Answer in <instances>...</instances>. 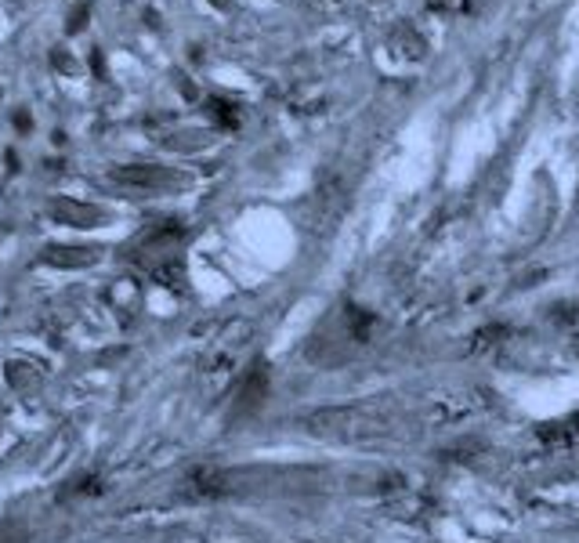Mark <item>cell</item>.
<instances>
[{
  "label": "cell",
  "mask_w": 579,
  "mask_h": 543,
  "mask_svg": "<svg viewBox=\"0 0 579 543\" xmlns=\"http://www.w3.org/2000/svg\"><path fill=\"white\" fill-rule=\"evenodd\" d=\"M48 218L58 225H69V228H98L105 221V210L94 203H80L73 196H58L48 203Z\"/></svg>",
  "instance_id": "1"
},
{
  "label": "cell",
  "mask_w": 579,
  "mask_h": 543,
  "mask_svg": "<svg viewBox=\"0 0 579 543\" xmlns=\"http://www.w3.org/2000/svg\"><path fill=\"white\" fill-rule=\"evenodd\" d=\"M109 182L112 185H123V189H145V192H149V189H167L178 178L171 171L156 167V164H134V167H112L109 171Z\"/></svg>",
  "instance_id": "2"
},
{
  "label": "cell",
  "mask_w": 579,
  "mask_h": 543,
  "mask_svg": "<svg viewBox=\"0 0 579 543\" xmlns=\"http://www.w3.org/2000/svg\"><path fill=\"white\" fill-rule=\"evenodd\" d=\"M40 261L44 264H55V268H87L98 261V250L94 246H66V243H48L40 250Z\"/></svg>",
  "instance_id": "3"
},
{
  "label": "cell",
  "mask_w": 579,
  "mask_h": 543,
  "mask_svg": "<svg viewBox=\"0 0 579 543\" xmlns=\"http://www.w3.org/2000/svg\"><path fill=\"white\" fill-rule=\"evenodd\" d=\"M4 377L19 395H37L40 391V369L33 362H8Z\"/></svg>",
  "instance_id": "4"
},
{
  "label": "cell",
  "mask_w": 579,
  "mask_h": 543,
  "mask_svg": "<svg viewBox=\"0 0 579 543\" xmlns=\"http://www.w3.org/2000/svg\"><path fill=\"white\" fill-rule=\"evenodd\" d=\"M87 15H91V8L87 4H76L73 15H69V22H66V33H80L87 26Z\"/></svg>",
  "instance_id": "5"
},
{
  "label": "cell",
  "mask_w": 579,
  "mask_h": 543,
  "mask_svg": "<svg viewBox=\"0 0 579 543\" xmlns=\"http://www.w3.org/2000/svg\"><path fill=\"white\" fill-rule=\"evenodd\" d=\"M15 127H19V130H30V127H33V120H30V112H26V109H19V112H15Z\"/></svg>",
  "instance_id": "6"
}]
</instances>
